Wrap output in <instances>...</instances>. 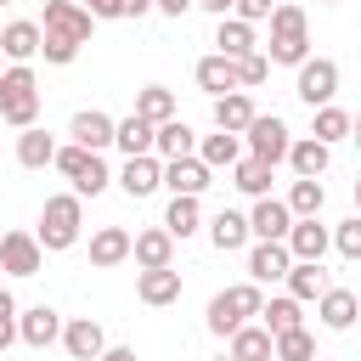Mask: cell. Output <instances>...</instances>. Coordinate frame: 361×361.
I'll use <instances>...</instances> for the list:
<instances>
[{"mask_svg":"<svg viewBox=\"0 0 361 361\" xmlns=\"http://www.w3.org/2000/svg\"><path fill=\"white\" fill-rule=\"evenodd\" d=\"M79 6H85L90 17H124V6H118V0H79Z\"/></svg>","mask_w":361,"mask_h":361,"instance_id":"45","label":"cell"},{"mask_svg":"<svg viewBox=\"0 0 361 361\" xmlns=\"http://www.w3.org/2000/svg\"><path fill=\"white\" fill-rule=\"evenodd\" d=\"M11 338H23V333H17V299L0 288V350H6Z\"/></svg>","mask_w":361,"mask_h":361,"instance_id":"43","label":"cell"},{"mask_svg":"<svg viewBox=\"0 0 361 361\" xmlns=\"http://www.w3.org/2000/svg\"><path fill=\"white\" fill-rule=\"evenodd\" d=\"M333 243H338V254H344V259H361V214H355V220H344V226L333 231Z\"/></svg>","mask_w":361,"mask_h":361,"instance_id":"42","label":"cell"},{"mask_svg":"<svg viewBox=\"0 0 361 361\" xmlns=\"http://www.w3.org/2000/svg\"><path fill=\"white\" fill-rule=\"evenodd\" d=\"M39 34H45V39H39L45 62H73L79 45L90 39V11H85L79 0H45V28H39Z\"/></svg>","mask_w":361,"mask_h":361,"instance_id":"1","label":"cell"},{"mask_svg":"<svg viewBox=\"0 0 361 361\" xmlns=\"http://www.w3.org/2000/svg\"><path fill=\"white\" fill-rule=\"evenodd\" d=\"M237 192L265 197V192H271V164H265V158H243V164H237Z\"/></svg>","mask_w":361,"mask_h":361,"instance_id":"37","label":"cell"},{"mask_svg":"<svg viewBox=\"0 0 361 361\" xmlns=\"http://www.w3.org/2000/svg\"><path fill=\"white\" fill-rule=\"evenodd\" d=\"M243 135H248L254 158H265V164H282V158H288V147H293V141H288V124H282L276 113H271V118H265V113H254V124H248Z\"/></svg>","mask_w":361,"mask_h":361,"instance_id":"7","label":"cell"},{"mask_svg":"<svg viewBox=\"0 0 361 361\" xmlns=\"http://www.w3.org/2000/svg\"><path fill=\"white\" fill-rule=\"evenodd\" d=\"M118 6H124V17H141V11H152L158 0H118Z\"/></svg>","mask_w":361,"mask_h":361,"instance_id":"47","label":"cell"},{"mask_svg":"<svg viewBox=\"0 0 361 361\" xmlns=\"http://www.w3.org/2000/svg\"><path fill=\"white\" fill-rule=\"evenodd\" d=\"M214 124H220V130H231V135H243V130L254 124V102H248L243 90H226V96H214Z\"/></svg>","mask_w":361,"mask_h":361,"instance_id":"21","label":"cell"},{"mask_svg":"<svg viewBox=\"0 0 361 361\" xmlns=\"http://www.w3.org/2000/svg\"><path fill=\"white\" fill-rule=\"evenodd\" d=\"M130 254H135V265H141V271H158V265H169V254H175V237H169V226H164V231H141Z\"/></svg>","mask_w":361,"mask_h":361,"instance_id":"25","label":"cell"},{"mask_svg":"<svg viewBox=\"0 0 361 361\" xmlns=\"http://www.w3.org/2000/svg\"><path fill=\"white\" fill-rule=\"evenodd\" d=\"M113 135H118V124H113L107 113H96V107H85V113L73 118V141H79V147H90V152L113 147Z\"/></svg>","mask_w":361,"mask_h":361,"instance_id":"15","label":"cell"},{"mask_svg":"<svg viewBox=\"0 0 361 361\" xmlns=\"http://www.w3.org/2000/svg\"><path fill=\"white\" fill-rule=\"evenodd\" d=\"M338 96V62H327V56H305L299 62V102H310V107H327Z\"/></svg>","mask_w":361,"mask_h":361,"instance_id":"6","label":"cell"},{"mask_svg":"<svg viewBox=\"0 0 361 361\" xmlns=\"http://www.w3.org/2000/svg\"><path fill=\"white\" fill-rule=\"evenodd\" d=\"M96 361H135V350H130V344H113V350H102Z\"/></svg>","mask_w":361,"mask_h":361,"instance_id":"46","label":"cell"},{"mask_svg":"<svg viewBox=\"0 0 361 361\" xmlns=\"http://www.w3.org/2000/svg\"><path fill=\"white\" fill-rule=\"evenodd\" d=\"M197 0H158V11H169V17H180V11H192Z\"/></svg>","mask_w":361,"mask_h":361,"instance_id":"49","label":"cell"},{"mask_svg":"<svg viewBox=\"0 0 361 361\" xmlns=\"http://www.w3.org/2000/svg\"><path fill=\"white\" fill-rule=\"evenodd\" d=\"M248 231H254V226H248V214H237V209H220V214L209 220V237H214V248H220V254L243 248V243H248Z\"/></svg>","mask_w":361,"mask_h":361,"instance_id":"22","label":"cell"},{"mask_svg":"<svg viewBox=\"0 0 361 361\" xmlns=\"http://www.w3.org/2000/svg\"><path fill=\"white\" fill-rule=\"evenodd\" d=\"M355 316H361V305H355V293H350V288H327V293H322V322H327L333 333H344Z\"/></svg>","mask_w":361,"mask_h":361,"instance_id":"26","label":"cell"},{"mask_svg":"<svg viewBox=\"0 0 361 361\" xmlns=\"http://www.w3.org/2000/svg\"><path fill=\"white\" fill-rule=\"evenodd\" d=\"M17 333H23V344H34V350H45L51 338H62V316H56L51 305H34V310H23V322H17Z\"/></svg>","mask_w":361,"mask_h":361,"instance_id":"13","label":"cell"},{"mask_svg":"<svg viewBox=\"0 0 361 361\" xmlns=\"http://www.w3.org/2000/svg\"><path fill=\"white\" fill-rule=\"evenodd\" d=\"M152 141H158V124H152V118H141V113L118 118V135H113V147H124V158H141V152H152Z\"/></svg>","mask_w":361,"mask_h":361,"instance_id":"16","label":"cell"},{"mask_svg":"<svg viewBox=\"0 0 361 361\" xmlns=\"http://www.w3.org/2000/svg\"><path fill=\"white\" fill-rule=\"evenodd\" d=\"M197 85L203 90H214V96H226V90H243V79H237V56H203L197 62Z\"/></svg>","mask_w":361,"mask_h":361,"instance_id":"14","label":"cell"},{"mask_svg":"<svg viewBox=\"0 0 361 361\" xmlns=\"http://www.w3.org/2000/svg\"><path fill=\"white\" fill-rule=\"evenodd\" d=\"M265 310V299H259V288L254 282H237V288H226V293H214L209 299V333H237L248 316H259Z\"/></svg>","mask_w":361,"mask_h":361,"instance_id":"3","label":"cell"},{"mask_svg":"<svg viewBox=\"0 0 361 361\" xmlns=\"http://www.w3.org/2000/svg\"><path fill=\"white\" fill-rule=\"evenodd\" d=\"M265 73H271V62H265L259 51H248V56H237V79H243V90H248V85H265Z\"/></svg>","mask_w":361,"mask_h":361,"instance_id":"41","label":"cell"},{"mask_svg":"<svg viewBox=\"0 0 361 361\" xmlns=\"http://www.w3.org/2000/svg\"><path fill=\"white\" fill-rule=\"evenodd\" d=\"M288 254H293V259H322V254H327V231L316 226V214H310V220H293Z\"/></svg>","mask_w":361,"mask_h":361,"instance_id":"24","label":"cell"},{"mask_svg":"<svg viewBox=\"0 0 361 361\" xmlns=\"http://www.w3.org/2000/svg\"><path fill=\"white\" fill-rule=\"evenodd\" d=\"M164 226H169V237H192V231H197V197L175 192V197H169V214H164Z\"/></svg>","mask_w":361,"mask_h":361,"instance_id":"35","label":"cell"},{"mask_svg":"<svg viewBox=\"0 0 361 361\" xmlns=\"http://www.w3.org/2000/svg\"><path fill=\"white\" fill-rule=\"evenodd\" d=\"M135 113L152 118V124H164V118H175V96H169L164 85H147V90L135 96Z\"/></svg>","mask_w":361,"mask_h":361,"instance_id":"36","label":"cell"},{"mask_svg":"<svg viewBox=\"0 0 361 361\" xmlns=\"http://www.w3.org/2000/svg\"><path fill=\"white\" fill-rule=\"evenodd\" d=\"M271 11H276L271 0H237V17H243V23H259V17H271Z\"/></svg>","mask_w":361,"mask_h":361,"instance_id":"44","label":"cell"},{"mask_svg":"<svg viewBox=\"0 0 361 361\" xmlns=\"http://www.w3.org/2000/svg\"><path fill=\"white\" fill-rule=\"evenodd\" d=\"M355 214H361V180H355Z\"/></svg>","mask_w":361,"mask_h":361,"instance_id":"51","label":"cell"},{"mask_svg":"<svg viewBox=\"0 0 361 361\" xmlns=\"http://www.w3.org/2000/svg\"><path fill=\"white\" fill-rule=\"evenodd\" d=\"M288 271H293L288 243H265V237H259V248L248 254V276H254V282H276V276H288Z\"/></svg>","mask_w":361,"mask_h":361,"instance_id":"11","label":"cell"},{"mask_svg":"<svg viewBox=\"0 0 361 361\" xmlns=\"http://www.w3.org/2000/svg\"><path fill=\"white\" fill-rule=\"evenodd\" d=\"M17 164H23V169H45V164H56V141H51L45 130L28 124V130L17 135Z\"/></svg>","mask_w":361,"mask_h":361,"instance_id":"23","label":"cell"},{"mask_svg":"<svg viewBox=\"0 0 361 361\" xmlns=\"http://www.w3.org/2000/svg\"><path fill=\"white\" fill-rule=\"evenodd\" d=\"M231 355L237 361H276V333L271 327H237L231 333Z\"/></svg>","mask_w":361,"mask_h":361,"instance_id":"19","label":"cell"},{"mask_svg":"<svg viewBox=\"0 0 361 361\" xmlns=\"http://www.w3.org/2000/svg\"><path fill=\"white\" fill-rule=\"evenodd\" d=\"M141 299H147V305H169V299H180V271H169V265L141 271Z\"/></svg>","mask_w":361,"mask_h":361,"instance_id":"31","label":"cell"},{"mask_svg":"<svg viewBox=\"0 0 361 361\" xmlns=\"http://www.w3.org/2000/svg\"><path fill=\"white\" fill-rule=\"evenodd\" d=\"M288 293H293V299H322V293H327L322 259H299V265L288 271Z\"/></svg>","mask_w":361,"mask_h":361,"instance_id":"30","label":"cell"},{"mask_svg":"<svg viewBox=\"0 0 361 361\" xmlns=\"http://www.w3.org/2000/svg\"><path fill=\"white\" fill-rule=\"evenodd\" d=\"M62 350H68L73 361H96V355L107 350V338H102V327H96L90 316H79V322L62 327Z\"/></svg>","mask_w":361,"mask_h":361,"instance_id":"12","label":"cell"},{"mask_svg":"<svg viewBox=\"0 0 361 361\" xmlns=\"http://www.w3.org/2000/svg\"><path fill=\"white\" fill-rule=\"evenodd\" d=\"M316 361H322V355H316Z\"/></svg>","mask_w":361,"mask_h":361,"instance_id":"54","label":"cell"},{"mask_svg":"<svg viewBox=\"0 0 361 361\" xmlns=\"http://www.w3.org/2000/svg\"><path fill=\"white\" fill-rule=\"evenodd\" d=\"M130 248H135V237L124 226H102L90 237V265H118V259H130Z\"/></svg>","mask_w":361,"mask_h":361,"instance_id":"18","label":"cell"},{"mask_svg":"<svg viewBox=\"0 0 361 361\" xmlns=\"http://www.w3.org/2000/svg\"><path fill=\"white\" fill-rule=\"evenodd\" d=\"M34 113H39V85H34L28 62H17V68H6V73H0V118H6V124H17V130H28V124H34Z\"/></svg>","mask_w":361,"mask_h":361,"instance_id":"2","label":"cell"},{"mask_svg":"<svg viewBox=\"0 0 361 361\" xmlns=\"http://www.w3.org/2000/svg\"><path fill=\"white\" fill-rule=\"evenodd\" d=\"M214 45H220V56H248V51H254V23H243V17H220Z\"/></svg>","mask_w":361,"mask_h":361,"instance_id":"27","label":"cell"},{"mask_svg":"<svg viewBox=\"0 0 361 361\" xmlns=\"http://www.w3.org/2000/svg\"><path fill=\"white\" fill-rule=\"evenodd\" d=\"M327 158H333V152H327V141H316V135H310V141H293V147H288V164H293V175H310V180H316V175L327 169Z\"/></svg>","mask_w":361,"mask_h":361,"instance_id":"29","label":"cell"},{"mask_svg":"<svg viewBox=\"0 0 361 361\" xmlns=\"http://www.w3.org/2000/svg\"><path fill=\"white\" fill-rule=\"evenodd\" d=\"M0 6H11V0H0Z\"/></svg>","mask_w":361,"mask_h":361,"instance_id":"53","label":"cell"},{"mask_svg":"<svg viewBox=\"0 0 361 361\" xmlns=\"http://www.w3.org/2000/svg\"><path fill=\"white\" fill-rule=\"evenodd\" d=\"M248 226H254V237L282 243V237L293 231V209H288V203H276V197H259V203H254V214H248Z\"/></svg>","mask_w":361,"mask_h":361,"instance_id":"9","label":"cell"},{"mask_svg":"<svg viewBox=\"0 0 361 361\" xmlns=\"http://www.w3.org/2000/svg\"><path fill=\"white\" fill-rule=\"evenodd\" d=\"M322 197H327V192H322V180L299 175V180H293V192H288V209H293V220H310V214L322 209Z\"/></svg>","mask_w":361,"mask_h":361,"instance_id":"34","label":"cell"},{"mask_svg":"<svg viewBox=\"0 0 361 361\" xmlns=\"http://www.w3.org/2000/svg\"><path fill=\"white\" fill-rule=\"evenodd\" d=\"M276 361H316V344H310V333H305V327L282 333V338H276Z\"/></svg>","mask_w":361,"mask_h":361,"instance_id":"39","label":"cell"},{"mask_svg":"<svg viewBox=\"0 0 361 361\" xmlns=\"http://www.w3.org/2000/svg\"><path fill=\"white\" fill-rule=\"evenodd\" d=\"M237 152H243V147H237V135H231V130L203 135V147H197V158H203L209 169H231V164H237Z\"/></svg>","mask_w":361,"mask_h":361,"instance_id":"32","label":"cell"},{"mask_svg":"<svg viewBox=\"0 0 361 361\" xmlns=\"http://www.w3.org/2000/svg\"><path fill=\"white\" fill-rule=\"evenodd\" d=\"M39 28L34 23H6L0 28V56H11V62H28V56H39Z\"/></svg>","mask_w":361,"mask_h":361,"instance_id":"20","label":"cell"},{"mask_svg":"<svg viewBox=\"0 0 361 361\" xmlns=\"http://www.w3.org/2000/svg\"><path fill=\"white\" fill-rule=\"evenodd\" d=\"M39 254H45V248H39L34 231H6V237H0V265H6L11 276H34V271H39Z\"/></svg>","mask_w":361,"mask_h":361,"instance_id":"8","label":"cell"},{"mask_svg":"<svg viewBox=\"0 0 361 361\" xmlns=\"http://www.w3.org/2000/svg\"><path fill=\"white\" fill-rule=\"evenodd\" d=\"M39 248H73L79 243V192L73 197H45V214H39Z\"/></svg>","mask_w":361,"mask_h":361,"instance_id":"5","label":"cell"},{"mask_svg":"<svg viewBox=\"0 0 361 361\" xmlns=\"http://www.w3.org/2000/svg\"><path fill=\"white\" fill-rule=\"evenodd\" d=\"M220 361H237V355H220Z\"/></svg>","mask_w":361,"mask_h":361,"instance_id":"52","label":"cell"},{"mask_svg":"<svg viewBox=\"0 0 361 361\" xmlns=\"http://www.w3.org/2000/svg\"><path fill=\"white\" fill-rule=\"evenodd\" d=\"M310 56V39H305V11L299 6H276L271 11V62H305Z\"/></svg>","mask_w":361,"mask_h":361,"instance_id":"4","label":"cell"},{"mask_svg":"<svg viewBox=\"0 0 361 361\" xmlns=\"http://www.w3.org/2000/svg\"><path fill=\"white\" fill-rule=\"evenodd\" d=\"M259 316H265V327H271L276 338H282V333H293V327H305V322H299V299H293V293H288V299H271Z\"/></svg>","mask_w":361,"mask_h":361,"instance_id":"38","label":"cell"},{"mask_svg":"<svg viewBox=\"0 0 361 361\" xmlns=\"http://www.w3.org/2000/svg\"><path fill=\"white\" fill-rule=\"evenodd\" d=\"M164 186H169V192H186V197H197V192L209 186V164H203V158H169Z\"/></svg>","mask_w":361,"mask_h":361,"instance_id":"17","label":"cell"},{"mask_svg":"<svg viewBox=\"0 0 361 361\" xmlns=\"http://www.w3.org/2000/svg\"><path fill=\"white\" fill-rule=\"evenodd\" d=\"M350 141H355V147H361V113H355V124H350Z\"/></svg>","mask_w":361,"mask_h":361,"instance_id":"50","label":"cell"},{"mask_svg":"<svg viewBox=\"0 0 361 361\" xmlns=\"http://www.w3.org/2000/svg\"><path fill=\"white\" fill-rule=\"evenodd\" d=\"M107 180H113V175H107V164H102V158L90 152V164H85V175L73 180V192H79V197H96V192H102Z\"/></svg>","mask_w":361,"mask_h":361,"instance_id":"40","label":"cell"},{"mask_svg":"<svg viewBox=\"0 0 361 361\" xmlns=\"http://www.w3.org/2000/svg\"><path fill=\"white\" fill-rule=\"evenodd\" d=\"M350 124H355V118H350L344 107H333V102H327V107H316V130H310V135L333 147V141H344V135H350Z\"/></svg>","mask_w":361,"mask_h":361,"instance_id":"33","label":"cell"},{"mask_svg":"<svg viewBox=\"0 0 361 361\" xmlns=\"http://www.w3.org/2000/svg\"><path fill=\"white\" fill-rule=\"evenodd\" d=\"M118 186H124L130 197H147V192H158V186H164V164H158V152H141V158H130V164H124V175H118Z\"/></svg>","mask_w":361,"mask_h":361,"instance_id":"10","label":"cell"},{"mask_svg":"<svg viewBox=\"0 0 361 361\" xmlns=\"http://www.w3.org/2000/svg\"><path fill=\"white\" fill-rule=\"evenodd\" d=\"M192 147H197V141H192V130H186L180 118H164V124H158V141H152L158 158H192Z\"/></svg>","mask_w":361,"mask_h":361,"instance_id":"28","label":"cell"},{"mask_svg":"<svg viewBox=\"0 0 361 361\" xmlns=\"http://www.w3.org/2000/svg\"><path fill=\"white\" fill-rule=\"evenodd\" d=\"M203 11H214V17H226V11H237V0H197Z\"/></svg>","mask_w":361,"mask_h":361,"instance_id":"48","label":"cell"}]
</instances>
